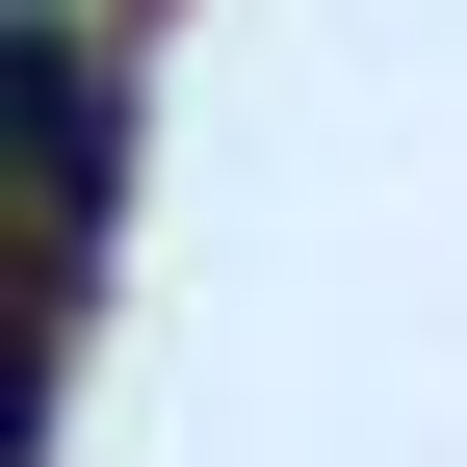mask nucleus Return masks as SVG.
Masks as SVG:
<instances>
[{
  "instance_id": "obj_2",
  "label": "nucleus",
  "mask_w": 467,
  "mask_h": 467,
  "mask_svg": "<svg viewBox=\"0 0 467 467\" xmlns=\"http://www.w3.org/2000/svg\"><path fill=\"white\" fill-rule=\"evenodd\" d=\"M26 389H52V337H26V285H0V467H26Z\"/></svg>"
},
{
  "instance_id": "obj_1",
  "label": "nucleus",
  "mask_w": 467,
  "mask_h": 467,
  "mask_svg": "<svg viewBox=\"0 0 467 467\" xmlns=\"http://www.w3.org/2000/svg\"><path fill=\"white\" fill-rule=\"evenodd\" d=\"M78 234H104V52L78 26H0V260H78Z\"/></svg>"
}]
</instances>
